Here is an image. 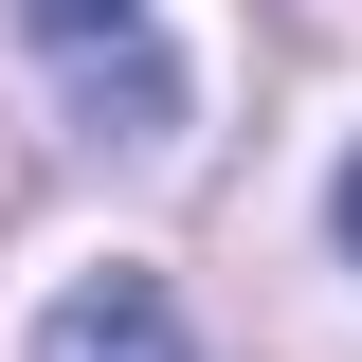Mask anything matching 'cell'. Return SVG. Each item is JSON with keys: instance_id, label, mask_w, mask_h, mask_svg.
<instances>
[{"instance_id": "6da1fadb", "label": "cell", "mask_w": 362, "mask_h": 362, "mask_svg": "<svg viewBox=\"0 0 362 362\" xmlns=\"http://www.w3.org/2000/svg\"><path fill=\"white\" fill-rule=\"evenodd\" d=\"M18 37L73 73V109H90L109 145H163V127H181V54H163L145 0H18Z\"/></svg>"}, {"instance_id": "7a4b0ae2", "label": "cell", "mask_w": 362, "mask_h": 362, "mask_svg": "<svg viewBox=\"0 0 362 362\" xmlns=\"http://www.w3.org/2000/svg\"><path fill=\"white\" fill-rule=\"evenodd\" d=\"M37 362H199V344H181V290L163 272H73V290L37 308Z\"/></svg>"}, {"instance_id": "3957f363", "label": "cell", "mask_w": 362, "mask_h": 362, "mask_svg": "<svg viewBox=\"0 0 362 362\" xmlns=\"http://www.w3.org/2000/svg\"><path fill=\"white\" fill-rule=\"evenodd\" d=\"M344 254H362V163H344Z\"/></svg>"}]
</instances>
